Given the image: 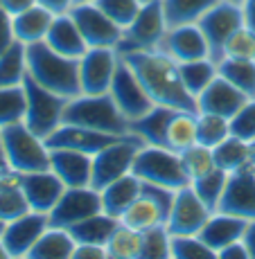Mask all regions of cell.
Here are the masks:
<instances>
[{"label":"cell","instance_id":"obj_25","mask_svg":"<svg viewBox=\"0 0 255 259\" xmlns=\"http://www.w3.org/2000/svg\"><path fill=\"white\" fill-rule=\"evenodd\" d=\"M102 192V210L111 217L120 219L124 212L129 210L133 201L142 194V181L136 176V174H127V176L113 181L111 185H106Z\"/></svg>","mask_w":255,"mask_h":259},{"label":"cell","instance_id":"obj_60","mask_svg":"<svg viewBox=\"0 0 255 259\" xmlns=\"http://www.w3.org/2000/svg\"><path fill=\"white\" fill-rule=\"evenodd\" d=\"M231 3H237V5H244V3H246V0H231Z\"/></svg>","mask_w":255,"mask_h":259},{"label":"cell","instance_id":"obj_42","mask_svg":"<svg viewBox=\"0 0 255 259\" xmlns=\"http://www.w3.org/2000/svg\"><path fill=\"white\" fill-rule=\"evenodd\" d=\"M181 160H183V167H186V171L190 176V183L217 167L214 165L212 149L206 147V144H199V142L192 144V147H188L186 151H181Z\"/></svg>","mask_w":255,"mask_h":259},{"label":"cell","instance_id":"obj_5","mask_svg":"<svg viewBox=\"0 0 255 259\" xmlns=\"http://www.w3.org/2000/svg\"><path fill=\"white\" fill-rule=\"evenodd\" d=\"M133 174L144 183L163 185L169 189H183L190 185V176L183 167L181 153L167 147H149L142 144L133 160Z\"/></svg>","mask_w":255,"mask_h":259},{"label":"cell","instance_id":"obj_3","mask_svg":"<svg viewBox=\"0 0 255 259\" xmlns=\"http://www.w3.org/2000/svg\"><path fill=\"white\" fill-rule=\"evenodd\" d=\"M63 124L93 128V131L111 133V136H129V119L118 108L108 93L104 95H77L68 102L63 111Z\"/></svg>","mask_w":255,"mask_h":259},{"label":"cell","instance_id":"obj_9","mask_svg":"<svg viewBox=\"0 0 255 259\" xmlns=\"http://www.w3.org/2000/svg\"><path fill=\"white\" fill-rule=\"evenodd\" d=\"M197 25L201 27L203 36L208 41L210 57L214 61H219L224 57V46L231 38V34L242 27V25H246L244 7L237 3H231V0H219L212 9H208L203 14Z\"/></svg>","mask_w":255,"mask_h":259},{"label":"cell","instance_id":"obj_21","mask_svg":"<svg viewBox=\"0 0 255 259\" xmlns=\"http://www.w3.org/2000/svg\"><path fill=\"white\" fill-rule=\"evenodd\" d=\"M50 169L66 187H88L93 181V156L72 149H50Z\"/></svg>","mask_w":255,"mask_h":259},{"label":"cell","instance_id":"obj_15","mask_svg":"<svg viewBox=\"0 0 255 259\" xmlns=\"http://www.w3.org/2000/svg\"><path fill=\"white\" fill-rule=\"evenodd\" d=\"M217 212H228L239 219L253 221L255 219V169L244 167L228 174L222 201Z\"/></svg>","mask_w":255,"mask_h":259},{"label":"cell","instance_id":"obj_43","mask_svg":"<svg viewBox=\"0 0 255 259\" xmlns=\"http://www.w3.org/2000/svg\"><path fill=\"white\" fill-rule=\"evenodd\" d=\"M172 250V235L167 226H156L142 232V248H140V259H165Z\"/></svg>","mask_w":255,"mask_h":259},{"label":"cell","instance_id":"obj_41","mask_svg":"<svg viewBox=\"0 0 255 259\" xmlns=\"http://www.w3.org/2000/svg\"><path fill=\"white\" fill-rule=\"evenodd\" d=\"M169 257H174V259H217V252L199 235H172V250H169Z\"/></svg>","mask_w":255,"mask_h":259},{"label":"cell","instance_id":"obj_26","mask_svg":"<svg viewBox=\"0 0 255 259\" xmlns=\"http://www.w3.org/2000/svg\"><path fill=\"white\" fill-rule=\"evenodd\" d=\"M174 115V108L167 106H154L152 111H147L142 117L131 119L129 122V131L136 138L142 140V144L149 147H165V138H167V124Z\"/></svg>","mask_w":255,"mask_h":259},{"label":"cell","instance_id":"obj_23","mask_svg":"<svg viewBox=\"0 0 255 259\" xmlns=\"http://www.w3.org/2000/svg\"><path fill=\"white\" fill-rule=\"evenodd\" d=\"M246 226H248L246 219H239V217L228 214V212H212L210 219L206 221V226H203L201 232H199V237L217 252L219 248L228 246L231 241L244 239Z\"/></svg>","mask_w":255,"mask_h":259},{"label":"cell","instance_id":"obj_55","mask_svg":"<svg viewBox=\"0 0 255 259\" xmlns=\"http://www.w3.org/2000/svg\"><path fill=\"white\" fill-rule=\"evenodd\" d=\"M248 165L255 169V140H251V156H248Z\"/></svg>","mask_w":255,"mask_h":259},{"label":"cell","instance_id":"obj_12","mask_svg":"<svg viewBox=\"0 0 255 259\" xmlns=\"http://www.w3.org/2000/svg\"><path fill=\"white\" fill-rule=\"evenodd\" d=\"M102 212V192L95 187H66L57 205L50 210V226L72 228L75 223Z\"/></svg>","mask_w":255,"mask_h":259},{"label":"cell","instance_id":"obj_33","mask_svg":"<svg viewBox=\"0 0 255 259\" xmlns=\"http://www.w3.org/2000/svg\"><path fill=\"white\" fill-rule=\"evenodd\" d=\"M197 115L199 113L174 111V115L167 124L165 147L176 151V153H181V151H186L188 147L197 144Z\"/></svg>","mask_w":255,"mask_h":259},{"label":"cell","instance_id":"obj_16","mask_svg":"<svg viewBox=\"0 0 255 259\" xmlns=\"http://www.w3.org/2000/svg\"><path fill=\"white\" fill-rule=\"evenodd\" d=\"M48 226H50L48 214L34 210L9 221L3 232V243L7 248L9 257H27L29 250L34 248V243L39 241V237L48 230Z\"/></svg>","mask_w":255,"mask_h":259},{"label":"cell","instance_id":"obj_28","mask_svg":"<svg viewBox=\"0 0 255 259\" xmlns=\"http://www.w3.org/2000/svg\"><path fill=\"white\" fill-rule=\"evenodd\" d=\"M118 226H120V219L111 217V214H106L102 210V212L93 214V217L84 219V221L75 223L68 230L77 243H99V246H106L108 237L113 235V230Z\"/></svg>","mask_w":255,"mask_h":259},{"label":"cell","instance_id":"obj_32","mask_svg":"<svg viewBox=\"0 0 255 259\" xmlns=\"http://www.w3.org/2000/svg\"><path fill=\"white\" fill-rule=\"evenodd\" d=\"M120 221H122L124 226L133 228V230L144 232V230H149V228L163 226V223L167 221V217H165V212L147 196V194H140L136 201L129 205V210L120 217Z\"/></svg>","mask_w":255,"mask_h":259},{"label":"cell","instance_id":"obj_50","mask_svg":"<svg viewBox=\"0 0 255 259\" xmlns=\"http://www.w3.org/2000/svg\"><path fill=\"white\" fill-rule=\"evenodd\" d=\"M39 5H43L46 9H50L54 16H59V14H68L70 9H72L75 0H39Z\"/></svg>","mask_w":255,"mask_h":259},{"label":"cell","instance_id":"obj_39","mask_svg":"<svg viewBox=\"0 0 255 259\" xmlns=\"http://www.w3.org/2000/svg\"><path fill=\"white\" fill-rule=\"evenodd\" d=\"M231 119L214 115V113H199L197 115V142L214 149L222 140L231 136Z\"/></svg>","mask_w":255,"mask_h":259},{"label":"cell","instance_id":"obj_27","mask_svg":"<svg viewBox=\"0 0 255 259\" xmlns=\"http://www.w3.org/2000/svg\"><path fill=\"white\" fill-rule=\"evenodd\" d=\"M75 237L70 235L68 228L48 226V230L39 237L34 248L29 250V259H72L75 252Z\"/></svg>","mask_w":255,"mask_h":259},{"label":"cell","instance_id":"obj_20","mask_svg":"<svg viewBox=\"0 0 255 259\" xmlns=\"http://www.w3.org/2000/svg\"><path fill=\"white\" fill-rule=\"evenodd\" d=\"M248 102V95L242 93L237 86H233L228 79H224L222 74L212 79L208 83V88L197 97L199 104V113H214L233 119L235 113Z\"/></svg>","mask_w":255,"mask_h":259},{"label":"cell","instance_id":"obj_17","mask_svg":"<svg viewBox=\"0 0 255 259\" xmlns=\"http://www.w3.org/2000/svg\"><path fill=\"white\" fill-rule=\"evenodd\" d=\"M18 183H21L27 203L34 212L50 214L57 201L61 198L66 185L61 178L52 171V169H43V171H29V174H18Z\"/></svg>","mask_w":255,"mask_h":259},{"label":"cell","instance_id":"obj_59","mask_svg":"<svg viewBox=\"0 0 255 259\" xmlns=\"http://www.w3.org/2000/svg\"><path fill=\"white\" fill-rule=\"evenodd\" d=\"M5 174H9V171H5V169H0V181L5 178Z\"/></svg>","mask_w":255,"mask_h":259},{"label":"cell","instance_id":"obj_4","mask_svg":"<svg viewBox=\"0 0 255 259\" xmlns=\"http://www.w3.org/2000/svg\"><path fill=\"white\" fill-rule=\"evenodd\" d=\"M5 144L7 167L14 174H29L50 169V147L43 138H39L25 122L0 128Z\"/></svg>","mask_w":255,"mask_h":259},{"label":"cell","instance_id":"obj_18","mask_svg":"<svg viewBox=\"0 0 255 259\" xmlns=\"http://www.w3.org/2000/svg\"><path fill=\"white\" fill-rule=\"evenodd\" d=\"M163 52H167L174 61H194V59H206L210 57L208 41L203 36L201 27L197 23L194 25H178V27H167L161 48ZM212 59V57H210Z\"/></svg>","mask_w":255,"mask_h":259},{"label":"cell","instance_id":"obj_34","mask_svg":"<svg viewBox=\"0 0 255 259\" xmlns=\"http://www.w3.org/2000/svg\"><path fill=\"white\" fill-rule=\"evenodd\" d=\"M178 70H181V79L192 97H199L208 88V83L219 74L217 61L210 57L194 59V61H183V63H178Z\"/></svg>","mask_w":255,"mask_h":259},{"label":"cell","instance_id":"obj_46","mask_svg":"<svg viewBox=\"0 0 255 259\" xmlns=\"http://www.w3.org/2000/svg\"><path fill=\"white\" fill-rule=\"evenodd\" d=\"M231 131L244 140H255V97H248V102L235 113L231 119Z\"/></svg>","mask_w":255,"mask_h":259},{"label":"cell","instance_id":"obj_10","mask_svg":"<svg viewBox=\"0 0 255 259\" xmlns=\"http://www.w3.org/2000/svg\"><path fill=\"white\" fill-rule=\"evenodd\" d=\"M122 54L116 48H88L79 59V83L82 93L104 95L111 88Z\"/></svg>","mask_w":255,"mask_h":259},{"label":"cell","instance_id":"obj_24","mask_svg":"<svg viewBox=\"0 0 255 259\" xmlns=\"http://www.w3.org/2000/svg\"><path fill=\"white\" fill-rule=\"evenodd\" d=\"M52 21H54V14L37 3L29 9H25V12L14 16V36L23 46L41 43V41H46L50 27H52Z\"/></svg>","mask_w":255,"mask_h":259},{"label":"cell","instance_id":"obj_30","mask_svg":"<svg viewBox=\"0 0 255 259\" xmlns=\"http://www.w3.org/2000/svg\"><path fill=\"white\" fill-rule=\"evenodd\" d=\"M212 153H214V165L219 169H224V171H228V174L237 171V169H244V167H251L248 165L251 142L239 138V136H235V133H231L226 140L219 142L217 147L212 149Z\"/></svg>","mask_w":255,"mask_h":259},{"label":"cell","instance_id":"obj_44","mask_svg":"<svg viewBox=\"0 0 255 259\" xmlns=\"http://www.w3.org/2000/svg\"><path fill=\"white\" fill-rule=\"evenodd\" d=\"M224 57L253 59L255 61V29L248 27V25H242L239 29H235L231 38L226 41V46H224Z\"/></svg>","mask_w":255,"mask_h":259},{"label":"cell","instance_id":"obj_14","mask_svg":"<svg viewBox=\"0 0 255 259\" xmlns=\"http://www.w3.org/2000/svg\"><path fill=\"white\" fill-rule=\"evenodd\" d=\"M210 214H212V210L188 185L176 192V198H174V205L169 210L165 226H167L169 235H199L210 219Z\"/></svg>","mask_w":255,"mask_h":259},{"label":"cell","instance_id":"obj_51","mask_svg":"<svg viewBox=\"0 0 255 259\" xmlns=\"http://www.w3.org/2000/svg\"><path fill=\"white\" fill-rule=\"evenodd\" d=\"M37 3H39V0H0V5H3V7L7 9L12 16L25 12V9H29L32 5H37Z\"/></svg>","mask_w":255,"mask_h":259},{"label":"cell","instance_id":"obj_2","mask_svg":"<svg viewBox=\"0 0 255 259\" xmlns=\"http://www.w3.org/2000/svg\"><path fill=\"white\" fill-rule=\"evenodd\" d=\"M27 74L37 83L61 97L82 95L79 83V59H70L54 52L46 41L27 46Z\"/></svg>","mask_w":255,"mask_h":259},{"label":"cell","instance_id":"obj_40","mask_svg":"<svg viewBox=\"0 0 255 259\" xmlns=\"http://www.w3.org/2000/svg\"><path fill=\"white\" fill-rule=\"evenodd\" d=\"M25 117V88L3 86L0 88V128L23 122Z\"/></svg>","mask_w":255,"mask_h":259},{"label":"cell","instance_id":"obj_29","mask_svg":"<svg viewBox=\"0 0 255 259\" xmlns=\"http://www.w3.org/2000/svg\"><path fill=\"white\" fill-rule=\"evenodd\" d=\"M217 3L219 0H161L167 27L199 23L203 14L212 9Z\"/></svg>","mask_w":255,"mask_h":259},{"label":"cell","instance_id":"obj_54","mask_svg":"<svg viewBox=\"0 0 255 259\" xmlns=\"http://www.w3.org/2000/svg\"><path fill=\"white\" fill-rule=\"evenodd\" d=\"M0 169H5V171H9V167H7V158H5V144H3V133H0Z\"/></svg>","mask_w":255,"mask_h":259},{"label":"cell","instance_id":"obj_52","mask_svg":"<svg viewBox=\"0 0 255 259\" xmlns=\"http://www.w3.org/2000/svg\"><path fill=\"white\" fill-rule=\"evenodd\" d=\"M244 243L248 246V252H251V259H255V219L248 221L246 232H244Z\"/></svg>","mask_w":255,"mask_h":259},{"label":"cell","instance_id":"obj_13","mask_svg":"<svg viewBox=\"0 0 255 259\" xmlns=\"http://www.w3.org/2000/svg\"><path fill=\"white\" fill-rule=\"evenodd\" d=\"M108 95L113 97V102L118 104V108L124 113V117L131 119L142 117L147 111H152L156 104L152 102V97L142 88V83L138 81L136 72L129 68V63L124 59H120V66L116 70V77L111 81Z\"/></svg>","mask_w":255,"mask_h":259},{"label":"cell","instance_id":"obj_38","mask_svg":"<svg viewBox=\"0 0 255 259\" xmlns=\"http://www.w3.org/2000/svg\"><path fill=\"white\" fill-rule=\"evenodd\" d=\"M226 181H228V171L214 167L212 171H208V174H203V176L194 178V181L190 183V187L197 192V196L206 203L210 210L217 212L219 201H222V194H224V187H226Z\"/></svg>","mask_w":255,"mask_h":259},{"label":"cell","instance_id":"obj_48","mask_svg":"<svg viewBox=\"0 0 255 259\" xmlns=\"http://www.w3.org/2000/svg\"><path fill=\"white\" fill-rule=\"evenodd\" d=\"M72 259H108L106 246H99V243H77Z\"/></svg>","mask_w":255,"mask_h":259},{"label":"cell","instance_id":"obj_7","mask_svg":"<svg viewBox=\"0 0 255 259\" xmlns=\"http://www.w3.org/2000/svg\"><path fill=\"white\" fill-rule=\"evenodd\" d=\"M142 147V140L136 138L133 133L118 138L116 142H111L108 147H104L99 153L93 156V181L91 187L104 189L111 185L113 181L131 174L136 153Z\"/></svg>","mask_w":255,"mask_h":259},{"label":"cell","instance_id":"obj_11","mask_svg":"<svg viewBox=\"0 0 255 259\" xmlns=\"http://www.w3.org/2000/svg\"><path fill=\"white\" fill-rule=\"evenodd\" d=\"M70 16L79 25L88 48H120L124 29L118 23H113L95 3L72 5Z\"/></svg>","mask_w":255,"mask_h":259},{"label":"cell","instance_id":"obj_61","mask_svg":"<svg viewBox=\"0 0 255 259\" xmlns=\"http://www.w3.org/2000/svg\"><path fill=\"white\" fill-rule=\"evenodd\" d=\"M140 3H149V0H140Z\"/></svg>","mask_w":255,"mask_h":259},{"label":"cell","instance_id":"obj_53","mask_svg":"<svg viewBox=\"0 0 255 259\" xmlns=\"http://www.w3.org/2000/svg\"><path fill=\"white\" fill-rule=\"evenodd\" d=\"M242 7H244V18H246V25L255 29V0H246Z\"/></svg>","mask_w":255,"mask_h":259},{"label":"cell","instance_id":"obj_19","mask_svg":"<svg viewBox=\"0 0 255 259\" xmlns=\"http://www.w3.org/2000/svg\"><path fill=\"white\" fill-rule=\"evenodd\" d=\"M122 136H111V133L93 131V128L75 126V124H61L54 133L46 138V144L50 149H72V151H82L88 156L99 153L104 147L116 142Z\"/></svg>","mask_w":255,"mask_h":259},{"label":"cell","instance_id":"obj_49","mask_svg":"<svg viewBox=\"0 0 255 259\" xmlns=\"http://www.w3.org/2000/svg\"><path fill=\"white\" fill-rule=\"evenodd\" d=\"M217 257L219 259H251V252H248V246L244 243V239H237V241H231L228 246L219 248Z\"/></svg>","mask_w":255,"mask_h":259},{"label":"cell","instance_id":"obj_31","mask_svg":"<svg viewBox=\"0 0 255 259\" xmlns=\"http://www.w3.org/2000/svg\"><path fill=\"white\" fill-rule=\"evenodd\" d=\"M29 210L32 207H29L27 196H25L21 183H18V174H5V178L0 181V219L9 223Z\"/></svg>","mask_w":255,"mask_h":259},{"label":"cell","instance_id":"obj_37","mask_svg":"<svg viewBox=\"0 0 255 259\" xmlns=\"http://www.w3.org/2000/svg\"><path fill=\"white\" fill-rule=\"evenodd\" d=\"M140 248H142V232L120 221V226L106 241V255L113 259H140Z\"/></svg>","mask_w":255,"mask_h":259},{"label":"cell","instance_id":"obj_36","mask_svg":"<svg viewBox=\"0 0 255 259\" xmlns=\"http://www.w3.org/2000/svg\"><path fill=\"white\" fill-rule=\"evenodd\" d=\"M217 70L224 79L237 86L248 97H255V61L253 59H231L224 57L217 61Z\"/></svg>","mask_w":255,"mask_h":259},{"label":"cell","instance_id":"obj_56","mask_svg":"<svg viewBox=\"0 0 255 259\" xmlns=\"http://www.w3.org/2000/svg\"><path fill=\"white\" fill-rule=\"evenodd\" d=\"M7 257H9V252H7V248H5L3 239H0V259H7Z\"/></svg>","mask_w":255,"mask_h":259},{"label":"cell","instance_id":"obj_6","mask_svg":"<svg viewBox=\"0 0 255 259\" xmlns=\"http://www.w3.org/2000/svg\"><path fill=\"white\" fill-rule=\"evenodd\" d=\"M23 88H25L23 122L29 126V131H34L39 138L46 140L50 133H54L63 124V111H66L70 99L43 88L41 83H37L29 74L25 77Z\"/></svg>","mask_w":255,"mask_h":259},{"label":"cell","instance_id":"obj_1","mask_svg":"<svg viewBox=\"0 0 255 259\" xmlns=\"http://www.w3.org/2000/svg\"><path fill=\"white\" fill-rule=\"evenodd\" d=\"M122 59L136 72L138 81L152 97L154 104L167 106L174 111L199 113L197 97L188 93L186 83L181 79L178 61H174L163 50H131L120 52Z\"/></svg>","mask_w":255,"mask_h":259},{"label":"cell","instance_id":"obj_8","mask_svg":"<svg viewBox=\"0 0 255 259\" xmlns=\"http://www.w3.org/2000/svg\"><path fill=\"white\" fill-rule=\"evenodd\" d=\"M167 34V21L163 14L161 0L142 3L140 12L131 23L124 27V36L118 52H131V50H158Z\"/></svg>","mask_w":255,"mask_h":259},{"label":"cell","instance_id":"obj_35","mask_svg":"<svg viewBox=\"0 0 255 259\" xmlns=\"http://www.w3.org/2000/svg\"><path fill=\"white\" fill-rule=\"evenodd\" d=\"M27 77V46L16 41L0 54V88L23 86Z\"/></svg>","mask_w":255,"mask_h":259},{"label":"cell","instance_id":"obj_45","mask_svg":"<svg viewBox=\"0 0 255 259\" xmlns=\"http://www.w3.org/2000/svg\"><path fill=\"white\" fill-rule=\"evenodd\" d=\"M95 5H97L113 23H118L122 29L136 18V14L140 12V7H142L140 0H95Z\"/></svg>","mask_w":255,"mask_h":259},{"label":"cell","instance_id":"obj_58","mask_svg":"<svg viewBox=\"0 0 255 259\" xmlns=\"http://www.w3.org/2000/svg\"><path fill=\"white\" fill-rule=\"evenodd\" d=\"M79 3H95V0H75V5H79Z\"/></svg>","mask_w":255,"mask_h":259},{"label":"cell","instance_id":"obj_57","mask_svg":"<svg viewBox=\"0 0 255 259\" xmlns=\"http://www.w3.org/2000/svg\"><path fill=\"white\" fill-rule=\"evenodd\" d=\"M5 226H7V223L3 221V219H0V239H3V232H5Z\"/></svg>","mask_w":255,"mask_h":259},{"label":"cell","instance_id":"obj_47","mask_svg":"<svg viewBox=\"0 0 255 259\" xmlns=\"http://www.w3.org/2000/svg\"><path fill=\"white\" fill-rule=\"evenodd\" d=\"M16 43L14 36V16L0 5V54Z\"/></svg>","mask_w":255,"mask_h":259},{"label":"cell","instance_id":"obj_22","mask_svg":"<svg viewBox=\"0 0 255 259\" xmlns=\"http://www.w3.org/2000/svg\"><path fill=\"white\" fill-rule=\"evenodd\" d=\"M46 43L54 52L70 57V59H82L88 50L86 38H84L79 25L75 23V18L70 16V12L54 16L52 27H50V32L46 36Z\"/></svg>","mask_w":255,"mask_h":259}]
</instances>
